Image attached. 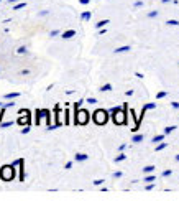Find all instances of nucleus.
Returning a JSON list of instances; mask_svg holds the SVG:
<instances>
[{
    "label": "nucleus",
    "mask_w": 179,
    "mask_h": 201,
    "mask_svg": "<svg viewBox=\"0 0 179 201\" xmlns=\"http://www.w3.org/2000/svg\"><path fill=\"white\" fill-rule=\"evenodd\" d=\"M125 94H126V96H133V89H128Z\"/></svg>",
    "instance_id": "nucleus-48"
},
{
    "label": "nucleus",
    "mask_w": 179,
    "mask_h": 201,
    "mask_svg": "<svg viewBox=\"0 0 179 201\" xmlns=\"http://www.w3.org/2000/svg\"><path fill=\"white\" fill-rule=\"evenodd\" d=\"M76 30H66V32H63V33H61V38H63V40H71V38L72 36H76Z\"/></svg>",
    "instance_id": "nucleus-5"
},
{
    "label": "nucleus",
    "mask_w": 179,
    "mask_h": 201,
    "mask_svg": "<svg viewBox=\"0 0 179 201\" xmlns=\"http://www.w3.org/2000/svg\"><path fill=\"white\" fill-rule=\"evenodd\" d=\"M143 181H145V183H153V181H156V176L153 173H148V175H145Z\"/></svg>",
    "instance_id": "nucleus-14"
},
{
    "label": "nucleus",
    "mask_w": 179,
    "mask_h": 201,
    "mask_svg": "<svg viewBox=\"0 0 179 201\" xmlns=\"http://www.w3.org/2000/svg\"><path fill=\"white\" fill-rule=\"evenodd\" d=\"M135 76H137V78H140V79H141V78H145V76H143L141 73H135Z\"/></svg>",
    "instance_id": "nucleus-49"
},
{
    "label": "nucleus",
    "mask_w": 179,
    "mask_h": 201,
    "mask_svg": "<svg viewBox=\"0 0 179 201\" xmlns=\"http://www.w3.org/2000/svg\"><path fill=\"white\" fill-rule=\"evenodd\" d=\"M176 129H177L176 125H168V127H164V134H166V135H169V134H173Z\"/></svg>",
    "instance_id": "nucleus-23"
},
{
    "label": "nucleus",
    "mask_w": 179,
    "mask_h": 201,
    "mask_svg": "<svg viewBox=\"0 0 179 201\" xmlns=\"http://www.w3.org/2000/svg\"><path fill=\"white\" fill-rule=\"evenodd\" d=\"M123 176V172H115L113 173V178H115V180H119V178H122Z\"/></svg>",
    "instance_id": "nucleus-38"
},
{
    "label": "nucleus",
    "mask_w": 179,
    "mask_h": 201,
    "mask_svg": "<svg viewBox=\"0 0 179 201\" xmlns=\"http://www.w3.org/2000/svg\"><path fill=\"white\" fill-rule=\"evenodd\" d=\"M105 33H107V27L105 28H100L99 32H97V35H105Z\"/></svg>",
    "instance_id": "nucleus-41"
},
{
    "label": "nucleus",
    "mask_w": 179,
    "mask_h": 201,
    "mask_svg": "<svg viewBox=\"0 0 179 201\" xmlns=\"http://www.w3.org/2000/svg\"><path fill=\"white\" fill-rule=\"evenodd\" d=\"M155 107H156L155 102H148V104H145V106H143V109H145V111H153Z\"/></svg>",
    "instance_id": "nucleus-25"
},
{
    "label": "nucleus",
    "mask_w": 179,
    "mask_h": 201,
    "mask_svg": "<svg viewBox=\"0 0 179 201\" xmlns=\"http://www.w3.org/2000/svg\"><path fill=\"white\" fill-rule=\"evenodd\" d=\"M143 138H145V137H143L141 134H133L132 142H133V143H140V142H143Z\"/></svg>",
    "instance_id": "nucleus-15"
},
{
    "label": "nucleus",
    "mask_w": 179,
    "mask_h": 201,
    "mask_svg": "<svg viewBox=\"0 0 179 201\" xmlns=\"http://www.w3.org/2000/svg\"><path fill=\"white\" fill-rule=\"evenodd\" d=\"M177 64H179V63H177Z\"/></svg>",
    "instance_id": "nucleus-54"
},
{
    "label": "nucleus",
    "mask_w": 179,
    "mask_h": 201,
    "mask_svg": "<svg viewBox=\"0 0 179 201\" xmlns=\"http://www.w3.org/2000/svg\"><path fill=\"white\" fill-rule=\"evenodd\" d=\"M63 116H64V124L69 125V124H71V117H69V109L68 107H66V111L63 112Z\"/></svg>",
    "instance_id": "nucleus-19"
},
{
    "label": "nucleus",
    "mask_w": 179,
    "mask_h": 201,
    "mask_svg": "<svg viewBox=\"0 0 179 201\" xmlns=\"http://www.w3.org/2000/svg\"><path fill=\"white\" fill-rule=\"evenodd\" d=\"M110 23V20L108 18H104V20H99L97 23H95V30H100V28H105L107 25Z\"/></svg>",
    "instance_id": "nucleus-9"
},
{
    "label": "nucleus",
    "mask_w": 179,
    "mask_h": 201,
    "mask_svg": "<svg viewBox=\"0 0 179 201\" xmlns=\"http://www.w3.org/2000/svg\"><path fill=\"white\" fill-rule=\"evenodd\" d=\"M171 107H173V109H179V102H176V100L171 102Z\"/></svg>",
    "instance_id": "nucleus-44"
},
{
    "label": "nucleus",
    "mask_w": 179,
    "mask_h": 201,
    "mask_svg": "<svg viewBox=\"0 0 179 201\" xmlns=\"http://www.w3.org/2000/svg\"><path fill=\"white\" fill-rule=\"evenodd\" d=\"M0 2H2V0H0Z\"/></svg>",
    "instance_id": "nucleus-53"
},
{
    "label": "nucleus",
    "mask_w": 179,
    "mask_h": 201,
    "mask_svg": "<svg viewBox=\"0 0 179 201\" xmlns=\"http://www.w3.org/2000/svg\"><path fill=\"white\" fill-rule=\"evenodd\" d=\"M86 102H87V104H90V106H94V104H97V99H95V97H87V99H86Z\"/></svg>",
    "instance_id": "nucleus-34"
},
{
    "label": "nucleus",
    "mask_w": 179,
    "mask_h": 201,
    "mask_svg": "<svg viewBox=\"0 0 179 201\" xmlns=\"http://www.w3.org/2000/svg\"><path fill=\"white\" fill-rule=\"evenodd\" d=\"M163 3H169V2H173V0H161Z\"/></svg>",
    "instance_id": "nucleus-50"
},
{
    "label": "nucleus",
    "mask_w": 179,
    "mask_h": 201,
    "mask_svg": "<svg viewBox=\"0 0 179 201\" xmlns=\"http://www.w3.org/2000/svg\"><path fill=\"white\" fill-rule=\"evenodd\" d=\"M174 160H176V161H177V163H179V154H177L176 157H174Z\"/></svg>",
    "instance_id": "nucleus-51"
},
{
    "label": "nucleus",
    "mask_w": 179,
    "mask_h": 201,
    "mask_svg": "<svg viewBox=\"0 0 179 201\" xmlns=\"http://www.w3.org/2000/svg\"><path fill=\"white\" fill-rule=\"evenodd\" d=\"M166 147H168V142H164V140H163V142H159V143H156V147H155V150H156V152H161V150H164V148H166Z\"/></svg>",
    "instance_id": "nucleus-17"
},
{
    "label": "nucleus",
    "mask_w": 179,
    "mask_h": 201,
    "mask_svg": "<svg viewBox=\"0 0 179 201\" xmlns=\"http://www.w3.org/2000/svg\"><path fill=\"white\" fill-rule=\"evenodd\" d=\"M123 160H126V155L122 154V152H120V155H117L115 158H113V161H115V163H120V161H123Z\"/></svg>",
    "instance_id": "nucleus-22"
},
{
    "label": "nucleus",
    "mask_w": 179,
    "mask_h": 201,
    "mask_svg": "<svg viewBox=\"0 0 179 201\" xmlns=\"http://www.w3.org/2000/svg\"><path fill=\"white\" fill-rule=\"evenodd\" d=\"M166 96H168V93H166V91H159V93H156V99H164Z\"/></svg>",
    "instance_id": "nucleus-28"
},
{
    "label": "nucleus",
    "mask_w": 179,
    "mask_h": 201,
    "mask_svg": "<svg viewBox=\"0 0 179 201\" xmlns=\"http://www.w3.org/2000/svg\"><path fill=\"white\" fill-rule=\"evenodd\" d=\"M30 130H31V125H23V129L20 130V134H21V135H25V134H28Z\"/></svg>",
    "instance_id": "nucleus-30"
},
{
    "label": "nucleus",
    "mask_w": 179,
    "mask_h": 201,
    "mask_svg": "<svg viewBox=\"0 0 179 201\" xmlns=\"http://www.w3.org/2000/svg\"><path fill=\"white\" fill-rule=\"evenodd\" d=\"M113 89V87H112V84H110V82H107V84H102V86H100V93H108V91H112Z\"/></svg>",
    "instance_id": "nucleus-16"
},
{
    "label": "nucleus",
    "mask_w": 179,
    "mask_h": 201,
    "mask_svg": "<svg viewBox=\"0 0 179 201\" xmlns=\"http://www.w3.org/2000/svg\"><path fill=\"white\" fill-rule=\"evenodd\" d=\"M145 188H146V191H151L153 188H155V183H146V186H145Z\"/></svg>",
    "instance_id": "nucleus-39"
},
{
    "label": "nucleus",
    "mask_w": 179,
    "mask_h": 201,
    "mask_svg": "<svg viewBox=\"0 0 179 201\" xmlns=\"http://www.w3.org/2000/svg\"><path fill=\"white\" fill-rule=\"evenodd\" d=\"M89 112L84 109H74V124L76 125H86L89 122Z\"/></svg>",
    "instance_id": "nucleus-3"
},
{
    "label": "nucleus",
    "mask_w": 179,
    "mask_h": 201,
    "mask_svg": "<svg viewBox=\"0 0 179 201\" xmlns=\"http://www.w3.org/2000/svg\"><path fill=\"white\" fill-rule=\"evenodd\" d=\"M108 119H112L110 114H108V111H105V109H97V111L92 114V120L95 122L97 125H105Z\"/></svg>",
    "instance_id": "nucleus-1"
},
{
    "label": "nucleus",
    "mask_w": 179,
    "mask_h": 201,
    "mask_svg": "<svg viewBox=\"0 0 179 201\" xmlns=\"http://www.w3.org/2000/svg\"><path fill=\"white\" fill-rule=\"evenodd\" d=\"M13 124H15V120H3L2 124H0V129H8V127H12Z\"/></svg>",
    "instance_id": "nucleus-18"
},
{
    "label": "nucleus",
    "mask_w": 179,
    "mask_h": 201,
    "mask_svg": "<svg viewBox=\"0 0 179 201\" xmlns=\"http://www.w3.org/2000/svg\"><path fill=\"white\" fill-rule=\"evenodd\" d=\"M125 148H126V143H122V145L119 147V152H125Z\"/></svg>",
    "instance_id": "nucleus-43"
},
{
    "label": "nucleus",
    "mask_w": 179,
    "mask_h": 201,
    "mask_svg": "<svg viewBox=\"0 0 179 201\" xmlns=\"http://www.w3.org/2000/svg\"><path fill=\"white\" fill-rule=\"evenodd\" d=\"M164 137H166V134H164V132H163V134H159V135H155V137L151 138V143H155V145H156V143L163 142V140H164Z\"/></svg>",
    "instance_id": "nucleus-11"
},
{
    "label": "nucleus",
    "mask_w": 179,
    "mask_h": 201,
    "mask_svg": "<svg viewBox=\"0 0 179 201\" xmlns=\"http://www.w3.org/2000/svg\"><path fill=\"white\" fill-rule=\"evenodd\" d=\"M18 181H25V160L18 165Z\"/></svg>",
    "instance_id": "nucleus-7"
},
{
    "label": "nucleus",
    "mask_w": 179,
    "mask_h": 201,
    "mask_svg": "<svg viewBox=\"0 0 179 201\" xmlns=\"http://www.w3.org/2000/svg\"><path fill=\"white\" fill-rule=\"evenodd\" d=\"M94 186H102L104 183H105V180H102V178H99V180H94Z\"/></svg>",
    "instance_id": "nucleus-33"
},
{
    "label": "nucleus",
    "mask_w": 179,
    "mask_h": 201,
    "mask_svg": "<svg viewBox=\"0 0 179 201\" xmlns=\"http://www.w3.org/2000/svg\"><path fill=\"white\" fill-rule=\"evenodd\" d=\"M166 25H169V27H177V25H179V20L171 18V20H168V21H166Z\"/></svg>",
    "instance_id": "nucleus-27"
},
{
    "label": "nucleus",
    "mask_w": 179,
    "mask_h": 201,
    "mask_svg": "<svg viewBox=\"0 0 179 201\" xmlns=\"http://www.w3.org/2000/svg\"><path fill=\"white\" fill-rule=\"evenodd\" d=\"M61 33H63V32H59V30H51V32H49V36L54 38V36H59Z\"/></svg>",
    "instance_id": "nucleus-32"
},
{
    "label": "nucleus",
    "mask_w": 179,
    "mask_h": 201,
    "mask_svg": "<svg viewBox=\"0 0 179 201\" xmlns=\"http://www.w3.org/2000/svg\"><path fill=\"white\" fill-rule=\"evenodd\" d=\"M64 168H66V170H71V168H72V161H68V163L64 165Z\"/></svg>",
    "instance_id": "nucleus-42"
},
{
    "label": "nucleus",
    "mask_w": 179,
    "mask_h": 201,
    "mask_svg": "<svg viewBox=\"0 0 179 201\" xmlns=\"http://www.w3.org/2000/svg\"><path fill=\"white\" fill-rule=\"evenodd\" d=\"M3 106H5V102H0V107H3Z\"/></svg>",
    "instance_id": "nucleus-52"
},
{
    "label": "nucleus",
    "mask_w": 179,
    "mask_h": 201,
    "mask_svg": "<svg viewBox=\"0 0 179 201\" xmlns=\"http://www.w3.org/2000/svg\"><path fill=\"white\" fill-rule=\"evenodd\" d=\"M86 160H89V155L87 154H76L74 155V161H77V163H82V161H86Z\"/></svg>",
    "instance_id": "nucleus-8"
},
{
    "label": "nucleus",
    "mask_w": 179,
    "mask_h": 201,
    "mask_svg": "<svg viewBox=\"0 0 179 201\" xmlns=\"http://www.w3.org/2000/svg\"><path fill=\"white\" fill-rule=\"evenodd\" d=\"M171 175H173V170L168 168V170H164V172L161 173V176H171Z\"/></svg>",
    "instance_id": "nucleus-35"
},
{
    "label": "nucleus",
    "mask_w": 179,
    "mask_h": 201,
    "mask_svg": "<svg viewBox=\"0 0 179 201\" xmlns=\"http://www.w3.org/2000/svg\"><path fill=\"white\" fill-rule=\"evenodd\" d=\"M8 3H12V5H13V3H18V2H21V0H7Z\"/></svg>",
    "instance_id": "nucleus-47"
},
{
    "label": "nucleus",
    "mask_w": 179,
    "mask_h": 201,
    "mask_svg": "<svg viewBox=\"0 0 179 201\" xmlns=\"http://www.w3.org/2000/svg\"><path fill=\"white\" fill-rule=\"evenodd\" d=\"M128 51H132V46L130 45H123V46H119L113 50V53L115 55H120V53H128Z\"/></svg>",
    "instance_id": "nucleus-6"
},
{
    "label": "nucleus",
    "mask_w": 179,
    "mask_h": 201,
    "mask_svg": "<svg viewBox=\"0 0 179 201\" xmlns=\"http://www.w3.org/2000/svg\"><path fill=\"white\" fill-rule=\"evenodd\" d=\"M122 109H123V107H120V106H115V107H112L110 111H108V114H110V117H112L113 114H117V112H120Z\"/></svg>",
    "instance_id": "nucleus-24"
},
{
    "label": "nucleus",
    "mask_w": 179,
    "mask_h": 201,
    "mask_svg": "<svg viewBox=\"0 0 179 201\" xmlns=\"http://www.w3.org/2000/svg\"><path fill=\"white\" fill-rule=\"evenodd\" d=\"M155 165H146V167L145 168H143V173H145V175H148V173H153V172H155Z\"/></svg>",
    "instance_id": "nucleus-21"
},
{
    "label": "nucleus",
    "mask_w": 179,
    "mask_h": 201,
    "mask_svg": "<svg viewBox=\"0 0 179 201\" xmlns=\"http://www.w3.org/2000/svg\"><path fill=\"white\" fill-rule=\"evenodd\" d=\"M16 53L18 55H27L28 53V46H20L18 50H16Z\"/></svg>",
    "instance_id": "nucleus-26"
},
{
    "label": "nucleus",
    "mask_w": 179,
    "mask_h": 201,
    "mask_svg": "<svg viewBox=\"0 0 179 201\" xmlns=\"http://www.w3.org/2000/svg\"><path fill=\"white\" fill-rule=\"evenodd\" d=\"M41 117H43L41 109H36V111H35V125H40L41 124Z\"/></svg>",
    "instance_id": "nucleus-10"
},
{
    "label": "nucleus",
    "mask_w": 179,
    "mask_h": 201,
    "mask_svg": "<svg viewBox=\"0 0 179 201\" xmlns=\"http://www.w3.org/2000/svg\"><path fill=\"white\" fill-rule=\"evenodd\" d=\"M13 106H15V99H12V100H7V102H5V107H7V109L13 107Z\"/></svg>",
    "instance_id": "nucleus-36"
},
{
    "label": "nucleus",
    "mask_w": 179,
    "mask_h": 201,
    "mask_svg": "<svg viewBox=\"0 0 179 201\" xmlns=\"http://www.w3.org/2000/svg\"><path fill=\"white\" fill-rule=\"evenodd\" d=\"M20 74H23V76H27V74H30V69H21Z\"/></svg>",
    "instance_id": "nucleus-45"
},
{
    "label": "nucleus",
    "mask_w": 179,
    "mask_h": 201,
    "mask_svg": "<svg viewBox=\"0 0 179 201\" xmlns=\"http://www.w3.org/2000/svg\"><path fill=\"white\" fill-rule=\"evenodd\" d=\"M20 97V93H7L3 96V99L5 100H12V99H18Z\"/></svg>",
    "instance_id": "nucleus-12"
},
{
    "label": "nucleus",
    "mask_w": 179,
    "mask_h": 201,
    "mask_svg": "<svg viewBox=\"0 0 179 201\" xmlns=\"http://www.w3.org/2000/svg\"><path fill=\"white\" fill-rule=\"evenodd\" d=\"M89 2H90V0H79L81 5H89Z\"/></svg>",
    "instance_id": "nucleus-46"
},
{
    "label": "nucleus",
    "mask_w": 179,
    "mask_h": 201,
    "mask_svg": "<svg viewBox=\"0 0 179 201\" xmlns=\"http://www.w3.org/2000/svg\"><path fill=\"white\" fill-rule=\"evenodd\" d=\"M84 102H86L84 99H79L77 102H74V109H81V107H82V104H84Z\"/></svg>",
    "instance_id": "nucleus-31"
},
{
    "label": "nucleus",
    "mask_w": 179,
    "mask_h": 201,
    "mask_svg": "<svg viewBox=\"0 0 179 201\" xmlns=\"http://www.w3.org/2000/svg\"><path fill=\"white\" fill-rule=\"evenodd\" d=\"M126 111H128V107H126V104H125L120 112H117V114L112 116V120L115 122L117 125H125L126 124Z\"/></svg>",
    "instance_id": "nucleus-4"
},
{
    "label": "nucleus",
    "mask_w": 179,
    "mask_h": 201,
    "mask_svg": "<svg viewBox=\"0 0 179 201\" xmlns=\"http://www.w3.org/2000/svg\"><path fill=\"white\" fill-rule=\"evenodd\" d=\"M141 7H143V2H141V0H137V2L133 3V8H141Z\"/></svg>",
    "instance_id": "nucleus-37"
},
{
    "label": "nucleus",
    "mask_w": 179,
    "mask_h": 201,
    "mask_svg": "<svg viewBox=\"0 0 179 201\" xmlns=\"http://www.w3.org/2000/svg\"><path fill=\"white\" fill-rule=\"evenodd\" d=\"M15 176H16V168L12 163L3 165V167L0 168V178H2L3 181H12Z\"/></svg>",
    "instance_id": "nucleus-2"
},
{
    "label": "nucleus",
    "mask_w": 179,
    "mask_h": 201,
    "mask_svg": "<svg viewBox=\"0 0 179 201\" xmlns=\"http://www.w3.org/2000/svg\"><path fill=\"white\" fill-rule=\"evenodd\" d=\"M90 17H92V12H89V10H87V12H82V13H81V20H82V21H89Z\"/></svg>",
    "instance_id": "nucleus-13"
},
{
    "label": "nucleus",
    "mask_w": 179,
    "mask_h": 201,
    "mask_svg": "<svg viewBox=\"0 0 179 201\" xmlns=\"http://www.w3.org/2000/svg\"><path fill=\"white\" fill-rule=\"evenodd\" d=\"M46 15H49V10H41L40 12V17H46Z\"/></svg>",
    "instance_id": "nucleus-40"
},
{
    "label": "nucleus",
    "mask_w": 179,
    "mask_h": 201,
    "mask_svg": "<svg viewBox=\"0 0 179 201\" xmlns=\"http://www.w3.org/2000/svg\"><path fill=\"white\" fill-rule=\"evenodd\" d=\"M25 7H27V2H23V0L18 3H13V10H21V8H25Z\"/></svg>",
    "instance_id": "nucleus-20"
},
{
    "label": "nucleus",
    "mask_w": 179,
    "mask_h": 201,
    "mask_svg": "<svg viewBox=\"0 0 179 201\" xmlns=\"http://www.w3.org/2000/svg\"><path fill=\"white\" fill-rule=\"evenodd\" d=\"M158 15H159V12H158V10H151V12H148V18H156Z\"/></svg>",
    "instance_id": "nucleus-29"
}]
</instances>
